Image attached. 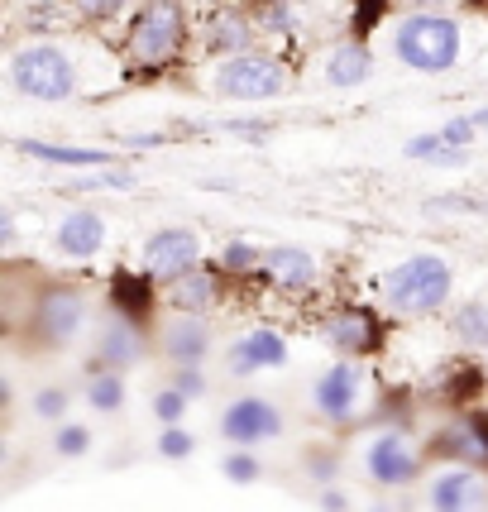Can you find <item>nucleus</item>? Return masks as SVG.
I'll use <instances>...</instances> for the list:
<instances>
[{
    "instance_id": "f257e3e1",
    "label": "nucleus",
    "mask_w": 488,
    "mask_h": 512,
    "mask_svg": "<svg viewBox=\"0 0 488 512\" xmlns=\"http://www.w3.org/2000/svg\"><path fill=\"white\" fill-rule=\"evenodd\" d=\"M383 307L402 321H426V316H436L450 307V297H455V268L445 254H407L402 264H393L383 273Z\"/></svg>"
},
{
    "instance_id": "f03ea898",
    "label": "nucleus",
    "mask_w": 488,
    "mask_h": 512,
    "mask_svg": "<svg viewBox=\"0 0 488 512\" xmlns=\"http://www.w3.org/2000/svg\"><path fill=\"white\" fill-rule=\"evenodd\" d=\"M91 321V302L82 288H72V283H44V288L34 292V302H29V312H24V345L29 350H44V355H58L67 345H77L82 331H87Z\"/></svg>"
},
{
    "instance_id": "7ed1b4c3",
    "label": "nucleus",
    "mask_w": 488,
    "mask_h": 512,
    "mask_svg": "<svg viewBox=\"0 0 488 512\" xmlns=\"http://www.w3.org/2000/svg\"><path fill=\"white\" fill-rule=\"evenodd\" d=\"M393 53H398L402 67L412 72H426V77H441L460 63L465 53V29L450 15H436V10H412L402 15L398 29H393Z\"/></svg>"
},
{
    "instance_id": "20e7f679",
    "label": "nucleus",
    "mask_w": 488,
    "mask_h": 512,
    "mask_svg": "<svg viewBox=\"0 0 488 512\" xmlns=\"http://www.w3.org/2000/svg\"><path fill=\"white\" fill-rule=\"evenodd\" d=\"M5 82L15 96L24 101H44V106H58V101H72L77 87H82V72L67 58V48L48 44V39H34L10 53L5 63Z\"/></svg>"
},
{
    "instance_id": "39448f33",
    "label": "nucleus",
    "mask_w": 488,
    "mask_h": 512,
    "mask_svg": "<svg viewBox=\"0 0 488 512\" xmlns=\"http://www.w3.org/2000/svg\"><path fill=\"white\" fill-rule=\"evenodd\" d=\"M187 48V5L182 0H144L125 29V58L134 67H168Z\"/></svg>"
},
{
    "instance_id": "423d86ee",
    "label": "nucleus",
    "mask_w": 488,
    "mask_h": 512,
    "mask_svg": "<svg viewBox=\"0 0 488 512\" xmlns=\"http://www.w3.org/2000/svg\"><path fill=\"white\" fill-rule=\"evenodd\" d=\"M321 340H326V350H335V359L364 364V359L383 355L388 321L369 302H340V307H331V312L321 316Z\"/></svg>"
},
{
    "instance_id": "0eeeda50",
    "label": "nucleus",
    "mask_w": 488,
    "mask_h": 512,
    "mask_svg": "<svg viewBox=\"0 0 488 512\" xmlns=\"http://www.w3.org/2000/svg\"><path fill=\"white\" fill-rule=\"evenodd\" d=\"M359 469L374 489L393 493V489H412L426 469V450L412 446V436L402 426H388V431H374L364 450H359Z\"/></svg>"
},
{
    "instance_id": "6e6552de",
    "label": "nucleus",
    "mask_w": 488,
    "mask_h": 512,
    "mask_svg": "<svg viewBox=\"0 0 488 512\" xmlns=\"http://www.w3.org/2000/svg\"><path fill=\"white\" fill-rule=\"evenodd\" d=\"M364 402H369V374H364V364H355V359H335L311 383V412L321 422L340 426V431L364 417Z\"/></svg>"
},
{
    "instance_id": "1a4fd4ad",
    "label": "nucleus",
    "mask_w": 488,
    "mask_h": 512,
    "mask_svg": "<svg viewBox=\"0 0 488 512\" xmlns=\"http://www.w3.org/2000/svg\"><path fill=\"white\" fill-rule=\"evenodd\" d=\"M288 82H292L288 63L278 53H264V48L216 63V91L225 101H273V96L288 91Z\"/></svg>"
},
{
    "instance_id": "9d476101",
    "label": "nucleus",
    "mask_w": 488,
    "mask_h": 512,
    "mask_svg": "<svg viewBox=\"0 0 488 512\" xmlns=\"http://www.w3.org/2000/svg\"><path fill=\"white\" fill-rule=\"evenodd\" d=\"M426 455L441 460V465H465V469H484L488 474V407L450 412V422L436 426Z\"/></svg>"
},
{
    "instance_id": "9b49d317",
    "label": "nucleus",
    "mask_w": 488,
    "mask_h": 512,
    "mask_svg": "<svg viewBox=\"0 0 488 512\" xmlns=\"http://www.w3.org/2000/svg\"><path fill=\"white\" fill-rule=\"evenodd\" d=\"M288 431L283 422V407L264 393H240V398L225 402L221 412V436L230 441V450H259L264 441H278Z\"/></svg>"
},
{
    "instance_id": "f8f14e48",
    "label": "nucleus",
    "mask_w": 488,
    "mask_h": 512,
    "mask_svg": "<svg viewBox=\"0 0 488 512\" xmlns=\"http://www.w3.org/2000/svg\"><path fill=\"white\" fill-rule=\"evenodd\" d=\"M197 264H201V235L192 225H163L139 249V268L154 278L158 288H173L182 273H192Z\"/></svg>"
},
{
    "instance_id": "ddd939ff",
    "label": "nucleus",
    "mask_w": 488,
    "mask_h": 512,
    "mask_svg": "<svg viewBox=\"0 0 488 512\" xmlns=\"http://www.w3.org/2000/svg\"><path fill=\"white\" fill-rule=\"evenodd\" d=\"M149 355V331L134 326L125 316L106 312V321L96 326V340H91V359H87V374H130L139 369Z\"/></svg>"
},
{
    "instance_id": "4468645a",
    "label": "nucleus",
    "mask_w": 488,
    "mask_h": 512,
    "mask_svg": "<svg viewBox=\"0 0 488 512\" xmlns=\"http://www.w3.org/2000/svg\"><path fill=\"white\" fill-rule=\"evenodd\" d=\"M158 355L168 359L173 369H206V359L216 350V326L211 316H187V312H173L158 321Z\"/></svg>"
},
{
    "instance_id": "2eb2a0df",
    "label": "nucleus",
    "mask_w": 488,
    "mask_h": 512,
    "mask_svg": "<svg viewBox=\"0 0 488 512\" xmlns=\"http://www.w3.org/2000/svg\"><path fill=\"white\" fill-rule=\"evenodd\" d=\"M288 359H292V345L278 326H249L244 335L230 340L225 374L230 379H254V374H268V369H283Z\"/></svg>"
},
{
    "instance_id": "dca6fc26",
    "label": "nucleus",
    "mask_w": 488,
    "mask_h": 512,
    "mask_svg": "<svg viewBox=\"0 0 488 512\" xmlns=\"http://www.w3.org/2000/svg\"><path fill=\"white\" fill-rule=\"evenodd\" d=\"M426 512H488V474L465 465H445L426 484Z\"/></svg>"
},
{
    "instance_id": "f3484780",
    "label": "nucleus",
    "mask_w": 488,
    "mask_h": 512,
    "mask_svg": "<svg viewBox=\"0 0 488 512\" xmlns=\"http://www.w3.org/2000/svg\"><path fill=\"white\" fill-rule=\"evenodd\" d=\"M259 283H268L273 292H288V297H302L321 283V259L302 245H268Z\"/></svg>"
},
{
    "instance_id": "a211bd4d",
    "label": "nucleus",
    "mask_w": 488,
    "mask_h": 512,
    "mask_svg": "<svg viewBox=\"0 0 488 512\" xmlns=\"http://www.w3.org/2000/svg\"><path fill=\"white\" fill-rule=\"evenodd\" d=\"M106 297H111V312L134 321V326H144L149 331V321L158 312V283L144 273V268H111V278H106Z\"/></svg>"
},
{
    "instance_id": "6ab92c4d",
    "label": "nucleus",
    "mask_w": 488,
    "mask_h": 512,
    "mask_svg": "<svg viewBox=\"0 0 488 512\" xmlns=\"http://www.w3.org/2000/svg\"><path fill=\"white\" fill-rule=\"evenodd\" d=\"M10 149L24 158H39L53 168H72V173H101V168H120L115 149H91V144H53V139H10Z\"/></svg>"
},
{
    "instance_id": "aec40b11",
    "label": "nucleus",
    "mask_w": 488,
    "mask_h": 512,
    "mask_svg": "<svg viewBox=\"0 0 488 512\" xmlns=\"http://www.w3.org/2000/svg\"><path fill=\"white\" fill-rule=\"evenodd\" d=\"M225 283H230V278H225L221 264H197L192 273H182L178 283L168 288V302H173V312L211 316L225 302Z\"/></svg>"
},
{
    "instance_id": "412c9836",
    "label": "nucleus",
    "mask_w": 488,
    "mask_h": 512,
    "mask_svg": "<svg viewBox=\"0 0 488 512\" xmlns=\"http://www.w3.org/2000/svg\"><path fill=\"white\" fill-rule=\"evenodd\" d=\"M254 39H259V20L244 10V5H216L211 20H206V48L216 58H240V53H254Z\"/></svg>"
},
{
    "instance_id": "4be33fe9",
    "label": "nucleus",
    "mask_w": 488,
    "mask_h": 512,
    "mask_svg": "<svg viewBox=\"0 0 488 512\" xmlns=\"http://www.w3.org/2000/svg\"><path fill=\"white\" fill-rule=\"evenodd\" d=\"M53 249H58L63 259H77V264L96 259V254L106 249V216L91 211V206L67 211L63 221H58V230H53Z\"/></svg>"
},
{
    "instance_id": "5701e85b",
    "label": "nucleus",
    "mask_w": 488,
    "mask_h": 512,
    "mask_svg": "<svg viewBox=\"0 0 488 512\" xmlns=\"http://www.w3.org/2000/svg\"><path fill=\"white\" fill-rule=\"evenodd\" d=\"M369 77H374V53H369V44L345 39V44L331 48V58H326V82H331V87H364Z\"/></svg>"
},
{
    "instance_id": "b1692460",
    "label": "nucleus",
    "mask_w": 488,
    "mask_h": 512,
    "mask_svg": "<svg viewBox=\"0 0 488 512\" xmlns=\"http://www.w3.org/2000/svg\"><path fill=\"white\" fill-rule=\"evenodd\" d=\"M488 388V369H479L474 359H460V364H450L441 379V402L450 412H465V407H479Z\"/></svg>"
},
{
    "instance_id": "393cba45",
    "label": "nucleus",
    "mask_w": 488,
    "mask_h": 512,
    "mask_svg": "<svg viewBox=\"0 0 488 512\" xmlns=\"http://www.w3.org/2000/svg\"><path fill=\"white\" fill-rule=\"evenodd\" d=\"M450 335H455V345L469 350V355H488V302H479V297L460 302V307L450 312Z\"/></svg>"
},
{
    "instance_id": "a878e982",
    "label": "nucleus",
    "mask_w": 488,
    "mask_h": 512,
    "mask_svg": "<svg viewBox=\"0 0 488 512\" xmlns=\"http://www.w3.org/2000/svg\"><path fill=\"white\" fill-rule=\"evenodd\" d=\"M402 154L426 163V168H465L469 163V149H455V144H445L441 130L431 134H412L407 144H402Z\"/></svg>"
},
{
    "instance_id": "bb28decb",
    "label": "nucleus",
    "mask_w": 488,
    "mask_h": 512,
    "mask_svg": "<svg viewBox=\"0 0 488 512\" xmlns=\"http://www.w3.org/2000/svg\"><path fill=\"white\" fill-rule=\"evenodd\" d=\"M82 398H87L91 412H101V417H115L125 398H130V388H125V374H87V388H82Z\"/></svg>"
},
{
    "instance_id": "cd10ccee",
    "label": "nucleus",
    "mask_w": 488,
    "mask_h": 512,
    "mask_svg": "<svg viewBox=\"0 0 488 512\" xmlns=\"http://www.w3.org/2000/svg\"><path fill=\"white\" fill-rule=\"evenodd\" d=\"M221 268H225V278H259L264 249L254 245V240H244V235H230L221 249Z\"/></svg>"
},
{
    "instance_id": "c85d7f7f",
    "label": "nucleus",
    "mask_w": 488,
    "mask_h": 512,
    "mask_svg": "<svg viewBox=\"0 0 488 512\" xmlns=\"http://www.w3.org/2000/svg\"><path fill=\"white\" fill-rule=\"evenodd\" d=\"M302 474H307L316 489H335L340 474H345V455L335 446H311L307 455H302Z\"/></svg>"
},
{
    "instance_id": "c756f323",
    "label": "nucleus",
    "mask_w": 488,
    "mask_h": 512,
    "mask_svg": "<svg viewBox=\"0 0 488 512\" xmlns=\"http://www.w3.org/2000/svg\"><path fill=\"white\" fill-rule=\"evenodd\" d=\"M29 407H34V417H39V422L63 426L67 422V407H72V393H67L63 383H44V388H34Z\"/></svg>"
},
{
    "instance_id": "7c9ffc66",
    "label": "nucleus",
    "mask_w": 488,
    "mask_h": 512,
    "mask_svg": "<svg viewBox=\"0 0 488 512\" xmlns=\"http://www.w3.org/2000/svg\"><path fill=\"white\" fill-rule=\"evenodd\" d=\"M187 407H192V398H187V393H178L173 383L154 388V398H149V412H154L158 426H182V422H187Z\"/></svg>"
},
{
    "instance_id": "2f4dec72",
    "label": "nucleus",
    "mask_w": 488,
    "mask_h": 512,
    "mask_svg": "<svg viewBox=\"0 0 488 512\" xmlns=\"http://www.w3.org/2000/svg\"><path fill=\"white\" fill-rule=\"evenodd\" d=\"M134 168H101V173H87V178H77L72 187H67V197H87V192H96V187H106V192H125V187H134Z\"/></svg>"
},
{
    "instance_id": "473e14b6",
    "label": "nucleus",
    "mask_w": 488,
    "mask_h": 512,
    "mask_svg": "<svg viewBox=\"0 0 488 512\" xmlns=\"http://www.w3.org/2000/svg\"><path fill=\"white\" fill-rule=\"evenodd\" d=\"M154 450H158V460L182 465V460H192V455H197V436H192L187 426H163V431H158V441H154Z\"/></svg>"
},
{
    "instance_id": "72a5a7b5",
    "label": "nucleus",
    "mask_w": 488,
    "mask_h": 512,
    "mask_svg": "<svg viewBox=\"0 0 488 512\" xmlns=\"http://www.w3.org/2000/svg\"><path fill=\"white\" fill-rule=\"evenodd\" d=\"M221 474L230 479V484H240V489H249V484H259V479H264V460H259L254 450H225Z\"/></svg>"
},
{
    "instance_id": "f704fd0d",
    "label": "nucleus",
    "mask_w": 488,
    "mask_h": 512,
    "mask_svg": "<svg viewBox=\"0 0 488 512\" xmlns=\"http://www.w3.org/2000/svg\"><path fill=\"white\" fill-rule=\"evenodd\" d=\"M87 450H91V426L87 422L53 426V455H63V460H82Z\"/></svg>"
},
{
    "instance_id": "c9c22d12",
    "label": "nucleus",
    "mask_w": 488,
    "mask_h": 512,
    "mask_svg": "<svg viewBox=\"0 0 488 512\" xmlns=\"http://www.w3.org/2000/svg\"><path fill=\"white\" fill-rule=\"evenodd\" d=\"M130 10V0H67V15L87 24H111Z\"/></svg>"
},
{
    "instance_id": "e433bc0d",
    "label": "nucleus",
    "mask_w": 488,
    "mask_h": 512,
    "mask_svg": "<svg viewBox=\"0 0 488 512\" xmlns=\"http://www.w3.org/2000/svg\"><path fill=\"white\" fill-rule=\"evenodd\" d=\"M388 10H393V0H355V10H350V34H355L359 44H369V34L383 24Z\"/></svg>"
},
{
    "instance_id": "4c0bfd02",
    "label": "nucleus",
    "mask_w": 488,
    "mask_h": 512,
    "mask_svg": "<svg viewBox=\"0 0 488 512\" xmlns=\"http://www.w3.org/2000/svg\"><path fill=\"white\" fill-rule=\"evenodd\" d=\"M254 20H259V29H268L273 39H288L292 29H297V10H292L288 0H264Z\"/></svg>"
},
{
    "instance_id": "58836bf2",
    "label": "nucleus",
    "mask_w": 488,
    "mask_h": 512,
    "mask_svg": "<svg viewBox=\"0 0 488 512\" xmlns=\"http://www.w3.org/2000/svg\"><path fill=\"white\" fill-rule=\"evenodd\" d=\"M441 139L445 144H455V149H469V144L479 139V125H474L469 115H450V120L441 125Z\"/></svg>"
},
{
    "instance_id": "ea45409f",
    "label": "nucleus",
    "mask_w": 488,
    "mask_h": 512,
    "mask_svg": "<svg viewBox=\"0 0 488 512\" xmlns=\"http://www.w3.org/2000/svg\"><path fill=\"white\" fill-rule=\"evenodd\" d=\"M173 388L178 393H187V398H206L211 393V379H206V369H173Z\"/></svg>"
},
{
    "instance_id": "a19ab883",
    "label": "nucleus",
    "mask_w": 488,
    "mask_h": 512,
    "mask_svg": "<svg viewBox=\"0 0 488 512\" xmlns=\"http://www.w3.org/2000/svg\"><path fill=\"white\" fill-rule=\"evenodd\" d=\"M225 130L230 134H240V139H249V144H264L268 134V120H225Z\"/></svg>"
},
{
    "instance_id": "79ce46f5",
    "label": "nucleus",
    "mask_w": 488,
    "mask_h": 512,
    "mask_svg": "<svg viewBox=\"0 0 488 512\" xmlns=\"http://www.w3.org/2000/svg\"><path fill=\"white\" fill-rule=\"evenodd\" d=\"M316 508H321V512H355V498L335 484V489H321V493H316Z\"/></svg>"
},
{
    "instance_id": "37998d69",
    "label": "nucleus",
    "mask_w": 488,
    "mask_h": 512,
    "mask_svg": "<svg viewBox=\"0 0 488 512\" xmlns=\"http://www.w3.org/2000/svg\"><path fill=\"white\" fill-rule=\"evenodd\" d=\"M125 144H130V149H163L168 134H125Z\"/></svg>"
},
{
    "instance_id": "c03bdc74",
    "label": "nucleus",
    "mask_w": 488,
    "mask_h": 512,
    "mask_svg": "<svg viewBox=\"0 0 488 512\" xmlns=\"http://www.w3.org/2000/svg\"><path fill=\"white\" fill-rule=\"evenodd\" d=\"M0 245H15V211H0Z\"/></svg>"
},
{
    "instance_id": "a18cd8bd",
    "label": "nucleus",
    "mask_w": 488,
    "mask_h": 512,
    "mask_svg": "<svg viewBox=\"0 0 488 512\" xmlns=\"http://www.w3.org/2000/svg\"><path fill=\"white\" fill-rule=\"evenodd\" d=\"M407 5H417V10H436V15H445L441 5H450V0H407Z\"/></svg>"
},
{
    "instance_id": "49530a36",
    "label": "nucleus",
    "mask_w": 488,
    "mask_h": 512,
    "mask_svg": "<svg viewBox=\"0 0 488 512\" xmlns=\"http://www.w3.org/2000/svg\"><path fill=\"white\" fill-rule=\"evenodd\" d=\"M469 120H474L479 130H488V106H479V111H469Z\"/></svg>"
},
{
    "instance_id": "de8ad7c7",
    "label": "nucleus",
    "mask_w": 488,
    "mask_h": 512,
    "mask_svg": "<svg viewBox=\"0 0 488 512\" xmlns=\"http://www.w3.org/2000/svg\"><path fill=\"white\" fill-rule=\"evenodd\" d=\"M484 369H488V355H484Z\"/></svg>"
}]
</instances>
